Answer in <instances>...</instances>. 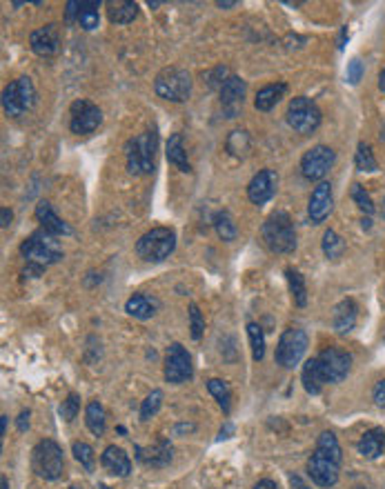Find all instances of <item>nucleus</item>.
<instances>
[{
  "label": "nucleus",
  "instance_id": "nucleus-1",
  "mask_svg": "<svg viewBox=\"0 0 385 489\" xmlns=\"http://www.w3.org/2000/svg\"><path fill=\"white\" fill-rule=\"evenodd\" d=\"M158 136L156 130L143 132L136 138H130L125 143V158L127 170L134 176H149L154 172V160H156Z\"/></svg>",
  "mask_w": 385,
  "mask_h": 489
},
{
  "label": "nucleus",
  "instance_id": "nucleus-2",
  "mask_svg": "<svg viewBox=\"0 0 385 489\" xmlns=\"http://www.w3.org/2000/svg\"><path fill=\"white\" fill-rule=\"evenodd\" d=\"M261 236L265 247L272 254H292L297 249V231H294L290 214L285 212H274L269 216L263 223Z\"/></svg>",
  "mask_w": 385,
  "mask_h": 489
},
{
  "label": "nucleus",
  "instance_id": "nucleus-3",
  "mask_svg": "<svg viewBox=\"0 0 385 489\" xmlns=\"http://www.w3.org/2000/svg\"><path fill=\"white\" fill-rule=\"evenodd\" d=\"M174 249H176V234L170 227H154L136 242V254L147 263H161L165 259H170V254Z\"/></svg>",
  "mask_w": 385,
  "mask_h": 489
},
{
  "label": "nucleus",
  "instance_id": "nucleus-4",
  "mask_svg": "<svg viewBox=\"0 0 385 489\" xmlns=\"http://www.w3.org/2000/svg\"><path fill=\"white\" fill-rule=\"evenodd\" d=\"M20 254L27 259V263L32 265H54L62 259V249L56 240V236L47 234L45 229H38L34 234L20 245Z\"/></svg>",
  "mask_w": 385,
  "mask_h": 489
},
{
  "label": "nucleus",
  "instance_id": "nucleus-5",
  "mask_svg": "<svg viewBox=\"0 0 385 489\" xmlns=\"http://www.w3.org/2000/svg\"><path fill=\"white\" fill-rule=\"evenodd\" d=\"M32 469L45 481H58L65 471V458H62L60 445L51 439L38 443L32 452Z\"/></svg>",
  "mask_w": 385,
  "mask_h": 489
},
{
  "label": "nucleus",
  "instance_id": "nucleus-6",
  "mask_svg": "<svg viewBox=\"0 0 385 489\" xmlns=\"http://www.w3.org/2000/svg\"><path fill=\"white\" fill-rule=\"evenodd\" d=\"M154 92L170 102H185L191 94V76L181 67H165L154 81Z\"/></svg>",
  "mask_w": 385,
  "mask_h": 489
},
{
  "label": "nucleus",
  "instance_id": "nucleus-7",
  "mask_svg": "<svg viewBox=\"0 0 385 489\" xmlns=\"http://www.w3.org/2000/svg\"><path fill=\"white\" fill-rule=\"evenodd\" d=\"M288 125L292 127L294 132H299L303 136H310L318 130L320 120H323V113H320L318 105L312 98H305V96H297L290 100L288 105Z\"/></svg>",
  "mask_w": 385,
  "mask_h": 489
},
{
  "label": "nucleus",
  "instance_id": "nucleus-8",
  "mask_svg": "<svg viewBox=\"0 0 385 489\" xmlns=\"http://www.w3.org/2000/svg\"><path fill=\"white\" fill-rule=\"evenodd\" d=\"M36 87L29 76H20V78L11 81L5 92H3V109L11 118H18L25 111H29L36 105Z\"/></svg>",
  "mask_w": 385,
  "mask_h": 489
},
{
  "label": "nucleus",
  "instance_id": "nucleus-9",
  "mask_svg": "<svg viewBox=\"0 0 385 489\" xmlns=\"http://www.w3.org/2000/svg\"><path fill=\"white\" fill-rule=\"evenodd\" d=\"M307 352V333L301 327H288L281 333L276 345V363L285 369H294Z\"/></svg>",
  "mask_w": 385,
  "mask_h": 489
},
{
  "label": "nucleus",
  "instance_id": "nucleus-10",
  "mask_svg": "<svg viewBox=\"0 0 385 489\" xmlns=\"http://www.w3.org/2000/svg\"><path fill=\"white\" fill-rule=\"evenodd\" d=\"M102 123V111L98 105H94L92 100L79 98L72 102L69 109V130L79 136L92 134L98 130V125Z\"/></svg>",
  "mask_w": 385,
  "mask_h": 489
},
{
  "label": "nucleus",
  "instance_id": "nucleus-11",
  "mask_svg": "<svg viewBox=\"0 0 385 489\" xmlns=\"http://www.w3.org/2000/svg\"><path fill=\"white\" fill-rule=\"evenodd\" d=\"M316 360H318V369H320V374H323L325 385L341 383L350 374L352 356L345 350H339V347H327V350H323L316 356Z\"/></svg>",
  "mask_w": 385,
  "mask_h": 489
},
{
  "label": "nucleus",
  "instance_id": "nucleus-12",
  "mask_svg": "<svg viewBox=\"0 0 385 489\" xmlns=\"http://www.w3.org/2000/svg\"><path fill=\"white\" fill-rule=\"evenodd\" d=\"M337 160V153L327 145H316L310 151L303 153L301 158V174L307 180H320L323 183L325 174L332 170V165Z\"/></svg>",
  "mask_w": 385,
  "mask_h": 489
},
{
  "label": "nucleus",
  "instance_id": "nucleus-13",
  "mask_svg": "<svg viewBox=\"0 0 385 489\" xmlns=\"http://www.w3.org/2000/svg\"><path fill=\"white\" fill-rule=\"evenodd\" d=\"M191 358L181 343L170 345L168 356H165V380L172 385H181L191 378Z\"/></svg>",
  "mask_w": 385,
  "mask_h": 489
},
{
  "label": "nucleus",
  "instance_id": "nucleus-14",
  "mask_svg": "<svg viewBox=\"0 0 385 489\" xmlns=\"http://www.w3.org/2000/svg\"><path fill=\"white\" fill-rule=\"evenodd\" d=\"M278 189V174L274 170H261L248 185V198L254 205H265L274 198Z\"/></svg>",
  "mask_w": 385,
  "mask_h": 489
},
{
  "label": "nucleus",
  "instance_id": "nucleus-15",
  "mask_svg": "<svg viewBox=\"0 0 385 489\" xmlns=\"http://www.w3.org/2000/svg\"><path fill=\"white\" fill-rule=\"evenodd\" d=\"M245 81L238 76H227L221 85V105L227 111V118H236L238 109L243 107L245 100Z\"/></svg>",
  "mask_w": 385,
  "mask_h": 489
},
{
  "label": "nucleus",
  "instance_id": "nucleus-16",
  "mask_svg": "<svg viewBox=\"0 0 385 489\" xmlns=\"http://www.w3.org/2000/svg\"><path fill=\"white\" fill-rule=\"evenodd\" d=\"M332 202H335V198H332V185L323 180V183H318L312 189L310 202H307V216H310L312 225H320L325 221L332 212Z\"/></svg>",
  "mask_w": 385,
  "mask_h": 489
},
{
  "label": "nucleus",
  "instance_id": "nucleus-17",
  "mask_svg": "<svg viewBox=\"0 0 385 489\" xmlns=\"http://www.w3.org/2000/svg\"><path fill=\"white\" fill-rule=\"evenodd\" d=\"M339 467L341 465H337V462H332L330 458L320 456L316 452L307 460V474H310V478L318 487H335L339 483Z\"/></svg>",
  "mask_w": 385,
  "mask_h": 489
},
{
  "label": "nucleus",
  "instance_id": "nucleus-18",
  "mask_svg": "<svg viewBox=\"0 0 385 489\" xmlns=\"http://www.w3.org/2000/svg\"><path fill=\"white\" fill-rule=\"evenodd\" d=\"M29 45L34 49V54L38 56H54L58 54V49H60V32H58V25H45V27L41 29H36L32 32L29 36Z\"/></svg>",
  "mask_w": 385,
  "mask_h": 489
},
{
  "label": "nucleus",
  "instance_id": "nucleus-19",
  "mask_svg": "<svg viewBox=\"0 0 385 489\" xmlns=\"http://www.w3.org/2000/svg\"><path fill=\"white\" fill-rule=\"evenodd\" d=\"M36 218H38V223H41V227L47 231V234L51 236H72L74 234V229L62 221V218L54 212V207H51V202L47 200H41L36 205Z\"/></svg>",
  "mask_w": 385,
  "mask_h": 489
},
{
  "label": "nucleus",
  "instance_id": "nucleus-20",
  "mask_svg": "<svg viewBox=\"0 0 385 489\" xmlns=\"http://www.w3.org/2000/svg\"><path fill=\"white\" fill-rule=\"evenodd\" d=\"M356 318H358V305L352 298H343L335 307V314H332V327H335L339 336H348L356 325Z\"/></svg>",
  "mask_w": 385,
  "mask_h": 489
},
{
  "label": "nucleus",
  "instance_id": "nucleus-21",
  "mask_svg": "<svg viewBox=\"0 0 385 489\" xmlns=\"http://www.w3.org/2000/svg\"><path fill=\"white\" fill-rule=\"evenodd\" d=\"M100 465L105 467V471H109L112 476H121V478H125V476L132 474V460H130V456L125 454V449H121L116 445H109L105 452H102Z\"/></svg>",
  "mask_w": 385,
  "mask_h": 489
},
{
  "label": "nucleus",
  "instance_id": "nucleus-22",
  "mask_svg": "<svg viewBox=\"0 0 385 489\" xmlns=\"http://www.w3.org/2000/svg\"><path fill=\"white\" fill-rule=\"evenodd\" d=\"M136 458L143 462V465H149V467L168 465V462L172 460V443L163 439L156 443V447H149V449H143V447L136 445Z\"/></svg>",
  "mask_w": 385,
  "mask_h": 489
},
{
  "label": "nucleus",
  "instance_id": "nucleus-23",
  "mask_svg": "<svg viewBox=\"0 0 385 489\" xmlns=\"http://www.w3.org/2000/svg\"><path fill=\"white\" fill-rule=\"evenodd\" d=\"M356 449H358V454H361L363 458H367V460L379 458L383 454V449H385V429L383 427L367 429L361 436V441L356 443Z\"/></svg>",
  "mask_w": 385,
  "mask_h": 489
},
{
  "label": "nucleus",
  "instance_id": "nucleus-24",
  "mask_svg": "<svg viewBox=\"0 0 385 489\" xmlns=\"http://www.w3.org/2000/svg\"><path fill=\"white\" fill-rule=\"evenodd\" d=\"M125 312L132 318L147 320L158 312V301L151 298V296H147V294H134L132 298L125 303Z\"/></svg>",
  "mask_w": 385,
  "mask_h": 489
},
{
  "label": "nucleus",
  "instance_id": "nucleus-25",
  "mask_svg": "<svg viewBox=\"0 0 385 489\" xmlns=\"http://www.w3.org/2000/svg\"><path fill=\"white\" fill-rule=\"evenodd\" d=\"M288 92V85L285 83H274V85H265L261 87L259 92H256V98H254V107L259 111H269L274 109L281 98L285 96Z\"/></svg>",
  "mask_w": 385,
  "mask_h": 489
},
{
  "label": "nucleus",
  "instance_id": "nucleus-26",
  "mask_svg": "<svg viewBox=\"0 0 385 489\" xmlns=\"http://www.w3.org/2000/svg\"><path fill=\"white\" fill-rule=\"evenodd\" d=\"M301 380H303V387L307 394H320L323 392V374H320V369H318V360L316 358H310V360H305V365H303V371H301Z\"/></svg>",
  "mask_w": 385,
  "mask_h": 489
},
{
  "label": "nucleus",
  "instance_id": "nucleus-27",
  "mask_svg": "<svg viewBox=\"0 0 385 489\" xmlns=\"http://www.w3.org/2000/svg\"><path fill=\"white\" fill-rule=\"evenodd\" d=\"M165 156H168L170 165L178 167L181 172H191L189 160H187V151L183 145V136L181 134H172L168 140V149H165Z\"/></svg>",
  "mask_w": 385,
  "mask_h": 489
},
{
  "label": "nucleus",
  "instance_id": "nucleus-28",
  "mask_svg": "<svg viewBox=\"0 0 385 489\" xmlns=\"http://www.w3.org/2000/svg\"><path fill=\"white\" fill-rule=\"evenodd\" d=\"M85 422H87V429L92 432L94 436H102L107 427V418H105V409L98 401H89L87 409H85Z\"/></svg>",
  "mask_w": 385,
  "mask_h": 489
},
{
  "label": "nucleus",
  "instance_id": "nucleus-29",
  "mask_svg": "<svg viewBox=\"0 0 385 489\" xmlns=\"http://www.w3.org/2000/svg\"><path fill=\"white\" fill-rule=\"evenodd\" d=\"M316 454L330 458L332 462H337V465H341V460H343L341 445H339L337 436L332 434V432H323V434L318 436V441H316Z\"/></svg>",
  "mask_w": 385,
  "mask_h": 489
},
{
  "label": "nucleus",
  "instance_id": "nucleus-30",
  "mask_svg": "<svg viewBox=\"0 0 385 489\" xmlns=\"http://www.w3.org/2000/svg\"><path fill=\"white\" fill-rule=\"evenodd\" d=\"M107 16L112 25H130L138 16V5L136 3H112Z\"/></svg>",
  "mask_w": 385,
  "mask_h": 489
},
{
  "label": "nucleus",
  "instance_id": "nucleus-31",
  "mask_svg": "<svg viewBox=\"0 0 385 489\" xmlns=\"http://www.w3.org/2000/svg\"><path fill=\"white\" fill-rule=\"evenodd\" d=\"M225 149L232 153V156H236V158L248 156V151H250V134L245 130L229 132V136L225 140Z\"/></svg>",
  "mask_w": 385,
  "mask_h": 489
},
{
  "label": "nucleus",
  "instance_id": "nucleus-32",
  "mask_svg": "<svg viewBox=\"0 0 385 489\" xmlns=\"http://www.w3.org/2000/svg\"><path fill=\"white\" fill-rule=\"evenodd\" d=\"M212 223H214V229H216V234L221 240H225V242L236 240V225H234L232 216H229L227 212H216L214 218H212Z\"/></svg>",
  "mask_w": 385,
  "mask_h": 489
},
{
  "label": "nucleus",
  "instance_id": "nucleus-33",
  "mask_svg": "<svg viewBox=\"0 0 385 489\" xmlns=\"http://www.w3.org/2000/svg\"><path fill=\"white\" fill-rule=\"evenodd\" d=\"M285 276H288V282H290V291H292L294 303H297V307H305L307 305V287H305L303 274L297 272V269H288Z\"/></svg>",
  "mask_w": 385,
  "mask_h": 489
},
{
  "label": "nucleus",
  "instance_id": "nucleus-34",
  "mask_svg": "<svg viewBox=\"0 0 385 489\" xmlns=\"http://www.w3.org/2000/svg\"><path fill=\"white\" fill-rule=\"evenodd\" d=\"M343 252H345V240L337 234L335 229H327L323 234V254H325V259L337 261L343 256Z\"/></svg>",
  "mask_w": 385,
  "mask_h": 489
},
{
  "label": "nucleus",
  "instance_id": "nucleus-35",
  "mask_svg": "<svg viewBox=\"0 0 385 489\" xmlns=\"http://www.w3.org/2000/svg\"><path fill=\"white\" fill-rule=\"evenodd\" d=\"M354 165H356L358 172H377L379 170V163L374 158V151H372V147L365 145V143H358L356 156H354Z\"/></svg>",
  "mask_w": 385,
  "mask_h": 489
},
{
  "label": "nucleus",
  "instance_id": "nucleus-36",
  "mask_svg": "<svg viewBox=\"0 0 385 489\" xmlns=\"http://www.w3.org/2000/svg\"><path fill=\"white\" fill-rule=\"evenodd\" d=\"M208 390H210V394L216 398L218 405H221L223 411L227 414L229 407H232V392H229L227 383L221 380V378H212V380H208Z\"/></svg>",
  "mask_w": 385,
  "mask_h": 489
},
{
  "label": "nucleus",
  "instance_id": "nucleus-37",
  "mask_svg": "<svg viewBox=\"0 0 385 489\" xmlns=\"http://www.w3.org/2000/svg\"><path fill=\"white\" fill-rule=\"evenodd\" d=\"M100 16H98V3H81V14H79V25L85 32H92L98 27Z\"/></svg>",
  "mask_w": 385,
  "mask_h": 489
},
{
  "label": "nucleus",
  "instance_id": "nucleus-38",
  "mask_svg": "<svg viewBox=\"0 0 385 489\" xmlns=\"http://www.w3.org/2000/svg\"><path fill=\"white\" fill-rule=\"evenodd\" d=\"M248 336H250V345H252V358L254 360H263V356H265V333H263L261 325L250 323L248 325Z\"/></svg>",
  "mask_w": 385,
  "mask_h": 489
},
{
  "label": "nucleus",
  "instance_id": "nucleus-39",
  "mask_svg": "<svg viewBox=\"0 0 385 489\" xmlns=\"http://www.w3.org/2000/svg\"><path fill=\"white\" fill-rule=\"evenodd\" d=\"M72 454L74 458L81 462V465L85 467V471H94V462H96V456H94V449L92 445H87V443H81V441H76L72 445Z\"/></svg>",
  "mask_w": 385,
  "mask_h": 489
},
{
  "label": "nucleus",
  "instance_id": "nucleus-40",
  "mask_svg": "<svg viewBox=\"0 0 385 489\" xmlns=\"http://www.w3.org/2000/svg\"><path fill=\"white\" fill-rule=\"evenodd\" d=\"M161 405H163V392L154 390L143 401V405H140V420H149L151 416H156Z\"/></svg>",
  "mask_w": 385,
  "mask_h": 489
},
{
  "label": "nucleus",
  "instance_id": "nucleus-41",
  "mask_svg": "<svg viewBox=\"0 0 385 489\" xmlns=\"http://www.w3.org/2000/svg\"><path fill=\"white\" fill-rule=\"evenodd\" d=\"M352 200L356 202V207L363 214H367V216L374 214V200H372V196L367 194L363 185H358V183L352 185Z\"/></svg>",
  "mask_w": 385,
  "mask_h": 489
},
{
  "label": "nucleus",
  "instance_id": "nucleus-42",
  "mask_svg": "<svg viewBox=\"0 0 385 489\" xmlns=\"http://www.w3.org/2000/svg\"><path fill=\"white\" fill-rule=\"evenodd\" d=\"M79 409H81V398H79V394H69V396L65 398V401H62V405H60V409H58V414H60L62 420L72 422L76 416H79Z\"/></svg>",
  "mask_w": 385,
  "mask_h": 489
},
{
  "label": "nucleus",
  "instance_id": "nucleus-43",
  "mask_svg": "<svg viewBox=\"0 0 385 489\" xmlns=\"http://www.w3.org/2000/svg\"><path fill=\"white\" fill-rule=\"evenodd\" d=\"M189 329H191V338L201 340L203 329H205V318L198 310V305H194V303L189 305Z\"/></svg>",
  "mask_w": 385,
  "mask_h": 489
},
{
  "label": "nucleus",
  "instance_id": "nucleus-44",
  "mask_svg": "<svg viewBox=\"0 0 385 489\" xmlns=\"http://www.w3.org/2000/svg\"><path fill=\"white\" fill-rule=\"evenodd\" d=\"M361 78H363V62L358 60V58H352L348 62V83L356 85Z\"/></svg>",
  "mask_w": 385,
  "mask_h": 489
},
{
  "label": "nucleus",
  "instance_id": "nucleus-45",
  "mask_svg": "<svg viewBox=\"0 0 385 489\" xmlns=\"http://www.w3.org/2000/svg\"><path fill=\"white\" fill-rule=\"evenodd\" d=\"M372 398H374V403L385 409V378H381L377 385H374V390H372Z\"/></svg>",
  "mask_w": 385,
  "mask_h": 489
},
{
  "label": "nucleus",
  "instance_id": "nucleus-46",
  "mask_svg": "<svg viewBox=\"0 0 385 489\" xmlns=\"http://www.w3.org/2000/svg\"><path fill=\"white\" fill-rule=\"evenodd\" d=\"M79 14H81V3H76V0H69L67 3V22H74L76 18H79Z\"/></svg>",
  "mask_w": 385,
  "mask_h": 489
},
{
  "label": "nucleus",
  "instance_id": "nucleus-47",
  "mask_svg": "<svg viewBox=\"0 0 385 489\" xmlns=\"http://www.w3.org/2000/svg\"><path fill=\"white\" fill-rule=\"evenodd\" d=\"M29 409H25V411H20V416H18V420H16V427H18V432H27V427H29Z\"/></svg>",
  "mask_w": 385,
  "mask_h": 489
},
{
  "label": "nucleus",
  "instance_id": "nucleus-48",
  "mask_svg": "<svg viewBox=\"0 0 385 489\" xmlns=\"http://www.w3.org/2000/svg\"><path fill=\"white\" fill-rule=\"evenodd\" d=\"M290 483H292V487H294V489H312V487L307 485V483L301 478V476H297V474L290 476Z\"/></svg>",
  "mask_w": 385,
  "mask_h": 489
},
{
  "label": "nucleus",
  "instance_id": "nucleus-49",
  "mask_svg": "<svg viewBox=\"0 0 385 489\" xmlns=\"http://www.w3.org/2000/svg\"><path fill=\"white\" fill-rule=\"evenodd\" d=\"M0 218H3V229H7L9 225H11V218H14V214H11V209H7V207H3V212H0Z\"/></svg>",
  "mask_w": 385,
  "mask_h": 489
},
{
  "label": "nucleus",
  "instance_id": "nucleus-50",
  "mask_svg": "<svg viewBox=\"0 0 385 489\" xmlns=\"http://www.w3.org/2000/svg\"><path fill=\"white\" fill-rule=\"evenodd\" d=\"M254 489H281L274 481H269V478H265V481H259L254 485Z\"/></svg>",
  "mask_w": 385,
  "mask_h": 489
},
{
  "label": "nucleus",
  "instance_id": "nucleus-51",
  "mask_svg": "<svg viewBox=\"0 0 385 489\" xmlns=\"http://www.w3.org/2000/svg\"><path fill=\"white\" fill-rule=\"evenodd\" d=\"M232 429H234V427H232V425L227 422L225 427L221 429V436H218V439H229V434H232Z\"/></svg>",
  "mask_w": 385,
  "mask_h": 489
},
{
  "label": "nucleus",
  "instance_id": "nucleus-52",
  "mask_svg": "<svg viewBox=\"0 0 385 489\" xmlns=\"http://www.w3.org/2000/svg\"><path fill=\"white\" fill-rule=\"evenodd\" d=\"M176 432L181 434V432H194V425H178Z\"/></svg>",
  "mask_w": 385,
  "mask_h": 489
},
{
  "label": "nucleus",
  "instance_id": "nucleus-53",
  "mask_svg": "<svg viewBox=\"0 0 385 489\" xmlns=\"http://www.w3.org/2000/svg\"><path fill=\"white\" fill-rule=\"evenodd\" d=\"M218 7H221V9H229V7H234L236 3H234V0H227V3H223V0H218V3H216Z\"/></svg>",
  "mask_w": 385,
  "mask_h": 489
},
{
  "label": "nucleus",
  "instance_id": "nucleus-54",
  "mask_svg": "<svg viewBox=\"0 0 385 489\" xmlns=\"http://www.w3.org/2000/svg\"><path fill=\"white\" fill-rule=\"evenodd\" d=\"M379 87H381V92L385 94V67H383V71L379 74Z\"/></svg>",
  "mask_w": 385,
  "mask_h": 489
},
{
  "label": "nucleus",
  "instance_id": "nucleus-55",
  "mask_svg": "<svg viewBox=\"0 0 385 489\" xmlns=\"http://www.w3.org/2000/svg\"><path fill=\"white\" fill-rule=\"evenodd\" d=\"M7 420H9L7 416H0V425H3V432H0V434H3V436L7 434Z\"/></svg>",
  "mask_w": 385,
  "mask_h": 489
},
{
  "label": "nucleus",
  "instance_id": "nucleus-56",
  "mask_svg": "<svg viewBox=\"0 0 385 489\" xmlns=\"http://www.w3.org/2000/svg\"><path fill=\"white\" fill-rule=\"evenodd\" d=\"M3 489H9V483H7V478L3 476Z\"/></svg>",
  "mask_w": 385,
  "mask_h": 489
},
{
  "label": "nucleus",
  "instance_id": "nucleus-57",
  "mask_svg": "<svg viewBox=\"0 0 385 489\" xmlns=\"http://www.w3.org/2000/svg\"><path fill=\"white\" fill-rule=\"evenodd\" d=\"M100 489H109V487L107 485H100Z\"/></svg>",
  "mask_w": 385,
  "mask_h": 489
},
{
  "label": "nucleus",
  "instance_id": "nucleus-58",
  "mask_svg": "<svg viewBox=\"0 0 385 489\" xmlns=\"http://www.w3.org/2000/svg\"><path fill=\"white\" fill-rule=\"evenodd\" d=\"M69 489H81V487H69Z\"/></svg>",
  "mask_w": 385,
  "mask_h": 489
}]
</instances>
